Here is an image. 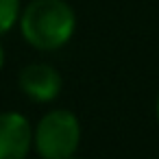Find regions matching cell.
<instances>
[{"instance_id":"obj_8","label":"cell","mask_w":159,"mask_h":159,"mask_svg":"<svg viewBox=\"0 0 159 159\" xmlns=\"http://www.w3.org/2000/svg\"><path fill=\"white\" fill-rule=\"evenodd\" d=\"M72 159H79V157H72Z\"/></svg>"},{"instance_id":"obj_6","label":"cell","mask_w":159,"mask_h":159,"mask_svg":"<svg viewBox=\"0 0 159 159\" xmlns=\"http://www.w3.org/2000/svg\"><path fill=\"white\" fill-rule=\"evenodd\" d=\"M5 61H7V50H5L2 42H0V72H2V68H5Z\"/></svg>"},{"instance_id":"obj_3","label":"cell","mask_w":159,"mask_h":159,"mask_svg":"<svg viewBox=\"0 0 159 159\" xmlns=\"http://www.w3.org/2000/svg\"><path fill=\"white\" fill-rule=\"evenodd\" d=\"M20 92L35 105H50L61 96L63 76L48 61H31L18 72Z\"/></svg>"},{"instance_id":"obj_7","label":"cell","mask_w":159,"mask_h":159,"mask_svg":"<svg viewBox=\"0 0 159 159\" xmlns=\"http://www.w3.org/2000/svg\"><path fill=\"white\" fill-rule=\"evenodd\" d=\"M155 120H157V124H159V94H157V98H155Z\"/></svg>"},{"instance_id":"obj_2","label":"cell","mask_w":159,"mask_h":159,"mask_svg":"<svg viewBox=\"0 0 159 159\" xmlns=\"http://www.w3.org/2000/svg\"><path fill=\"white\" fill-rule=\"evenodd\" d=\"M83 126L66 107L48 109L33 124V152L39 159H72L79 155Z\"/></svg>"},{"instance_id":"obj_5","label":"cell","mask_w":159,"mask_h":159,"mask_svg":"<svg viewBox=\"0 0 159 159\" xmlns=\"http://www.w3.org/2000/svg\"><path fill=\"white\" fill-rule=\"evenodd\" d=\"M22 7V0H0V37L18 26Z\"/></svg>"},{"instance_id":"obj_4","label":"cell","mask_w":159,"mask_h":159,"mask_svg":"<svg viewBox=\"0 0 159 159\" xmlns=\"http://www.w3.org/2000/svg\"><path fill=\"white\" fill-rule=\"evenodd\" d=\"M33 152V122L16 111H0V159H26Z\"/></svg>"},{"instance_id":"obj_1","label":"cell","mask_w":159,"mask_h":159,"mask_svg":"<svg viewBox=\"0 0 159 159\" xmlns=\"http://www.w3.org/2000/svg\"><path fill=\"white\" fill-rule=\"evenodd\" d=\"M18 29L33 50L57 52L76 33V11L70 0H29L22 7Z\"/></svg>"}]
</instances>
